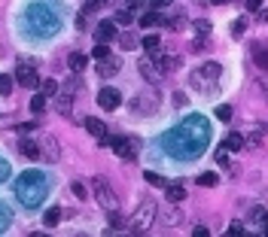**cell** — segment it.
<instances>
[{
	"mask_svg": "<svg viewBox=\"0 0 268 237\" xmlns=\"http://www.w3.org/2000/svg\"><path fill=\"white\" fill-rule=\"evenodd\" d=\"M165 195H168L171 204H183V201H186V189H183V186H171V183H168V186H165Z\"/></svg>",
	"mask_w": 268,
	"mask_h": 237,
	"instance_id": "d6986e66",
	"label": "cell"
},
{
	"mask_svg": "<svg viewBox=\"0 0 268 237\" xmlns=\"http://www.w3.org/2000/svg\"><path fill=\"white\" fill-rule=\"evenodd\" d=\"M43 222H46V228H55V225L61 222V210H58V207H49L46 216H43Z\"/></svg>",
	"mask_w": 268,
	"mask_h": 237,
	"instance_id": "d4e9b609",
	"label": "cell"
},
{
	"mask_svg": "<svg viewBox=\"0 0 268 237\" xmlns=\"http://www.w3.org/2000/svg\"><path fill=\"white\" fill-rule=\"evenodd\" d=\"M40 85H43V94H46V97H55V94L61 91V85H58L55 79H43Z\"/></svg>",
	"mask_w": 268,
	"mask_h": 237,
	"instance_id": "83f0119b",
	"label": "cell"
},
{
	"mask_svg": "<svg viewBox=\"0 0 268 237\" xmlns=\"http://www.w3.org/2000/svg\"><path fill=\"white\" fill-rule=\"evenodd\" d=\"M159 104H162V94H159L156 85H150L146 91L131 97V116H153L159 110Z\"/></svg>",
	"mask_w": 268,
	"mask_h": 237,
	"instance_id": "5b68a950",
	"label": "cell"
},
{
	"mask_svg": "<svg viewBox=\"0 0 268 237\" xmlns=\"http://www.w3.org/2000/svg\"><path fill=\"white\" fill-rule=\"evenodd\" d=\"M119 46H122L125 52H131V49H137V37H131V33H122V37H119Z\"/></svg>",
	"mask_w": 268,
	"mask_h": 237,
	"instance_id": "1f68e13d",
	"label": "cell"
},
{
	"mask_svg": "<svg viewBox=\"0 0 268 237\" xmlns=\"http://www.w3.org/2000/svg\"><path fill=\"white\" fill-rule=\"evenodd\" d=\"M195 30H198L201 37H207V33H211V21H207V18H198V21H195Z\"/></svg>",
	"mask_w": 268,
	"mask_h": 237,
	"instance_id": "74e56055",
	"label": "cell"
},
{
	"mask_svg": "<svg viewBox=\"0 0 268 237\" xmlns=\"http://www.w3.org/2000/svg\"><path fill=\"white\" fill-rule=\"evenodd\" d=\"M247 9H262V0H247Z\"/></svg>",
	"mask_w": 268,
	"mask_h": 237,
	"instance_id": "7dc6e473",
	"label": "cell"
},
{
	"mask_svg": "<svg viewBox=\"0 0 268 237\" xmlns=\"http://www.w3.org/2000/svg\"><path fill=\"white\" fill-rule=\"evenodd\" d=\"M119 104H122V94H119L116 88H101V91H98V107H101V110L113 113V110H119Z\"/></svg>",
	"mask_w": 268,
	"mask_h": 237,
	"instance_id": "ba28073f",
	"label": "cell"
},
{
	"mask_svg": "<svg viewBox=\"0 0 268 237\" xmlns=\"http://www.w3.org/2000/svg\"><path fill=\"white\" fill-rule=\"evenodd\" d=\"M82 125H85V131H92V134L98 137V143H101V146H110V140H107V125H104L101 119L85 116V122H82Z\"/></svg>",
	"mask_w": 268,
	"mask_h": 237,
	"instance_id": "7c38bea8",
	"label": "cell"
},
{
	"mask_svg": "<svg viewBox=\"0 0 268 237\" xmlns=\"http://www.w3.org/2000/svg\"><path fill=\"white\" fill-rule=\"evenodd\" d=\"M21 27L27 30V37L49 40V37L61 27V12H58V6L49 3V0H31V3L24 6Z\"/></svg>",
	"mask_w": 268,
	"mask_h": 237,
	"instance_id": "7a4b0ae2",
	"label": "cell"
},
{
	"mask_svg": "<svg viewBox=\"0 0 268 237\" xmlns=\"http://www.w3.org/2000/svg\"><path fill=\"white\" fill-rule=\"evenodd\" d=\"M207 143H211V122L204 116H186L162 140L165 152H171L174 158H186V161L198 158L207 149Z\"/></svg>",
	"mask_w": 268,
	"mask_h": 237,
	"instance_id": "6da1fadb",
	"label": "cell"
},
{
	"mask_svg": "<svg viewBox=\"0 0 268 237\" xmlns=\"http://www.w3.org/2000/svg\"><path fill=\"white\" fill-rule=\"evenodd\" d=\"M140 73H143V79H146V82H153V85L162 79V70H159V64H156L153 52H150V58H140Z\"/></svg>",
	"mask_w": 268,
	"mask_h": 237,
	"instance_id": "30bf717a",
	"label": "cell"
},
{
	"mask_svg": "<svg viewBox=\"0 0 268 237\" xmlns=\"http://www.w3.org/2000/svg\"><path fill=\"white\" fill-rule=\"evenodd\" d=\"M70 192H73V198H79V201L85 198V186H82V183H73V186H70Z\"/></svg>",
	"mask_w": 268,
	"mask_h": 237,
	"instance_id": "ab89813d",
	"label": "cell"
},
{
	"mask_svg": "<svg viewBox=\"0 0 268 237\" xmlns=\"http://www.w3.org/2000/svg\"><path fill=\"white\" fill-rule=\"evenodd\" d=\"M85 64H88V58H85L82 52H73V55L67 58V67H70L73 73H82V70H85Z\"/></svg>",
	"mask_w": 268,
	"mask_h": 237,
	"instance_id": "ffe728a7",
	"label": "cell"
},
{
	"mask_svg": "<svg viewBox=\"0 0 268 237\" xmlns=\"http://www.w3.org/2000/svg\"><path fill=\"white\" fill-rule=\"evenodd\" d=\"M159 46H162L159 33H146V37H143V49H146V52H159Z\"/></svg>",
	"mask_w": 268,
	"mask_h": 237,
	"instance_id": "4316f807",
	"label": "cell"
},
{
	"mask_svg": "<svg viewBox=\"0 0 268 237\" xmlns=\"http://www.w3.org/2000/svg\"><path fill=\"white\" fill-rule=\"evenodd\" d=\"M159 21H162V15H159L156 9H153V12H143V15H140V27H156Z\"/></svg>",
	"mask_w": 268,
	"mask_h": 237,
	"instance_id": "484cf974",
	"label": "cell"
},
{
	"mask_svg": "<svg viewBox=\"0 0 268 237\" xmlns=\"http://www.w3.org/2000/svg\"><path fill=\"white\" fill-rule=\"evenodd\" d=\"M143 180H146L150 186H159V189H165V186H168V180H165V177H159V174H153V171H146V174H143Z\"/></svg>",
	"mask_w": 268,
	"mask_h": 237,
	"instance_id": "f546056e",
	"label": "cell"
},
{
	"mask_svg": "<svg viewBox=\"0 0 268 237\" xmlns=\"http://www.w3.org/2000/svg\"><path fill=\"white\" fill-rule=\"evenodd\" d=\"M119 67H122V61L110 55V58H104V61H98V76H104V79H107V76H113V73H119Z\"/></svg>",
	"mask_w": 268,
	"mask_h": 237,
	"instance_id": "5bb4252c",
	"label": "cell"
},
{
	"mask_svg": "<svg viewBox=\"0 0 268 237\" xmlns=\"http://www.w3.org/2000/svg\"><path fill=\"white\" fill-rule=\"evenodd\" d=\"M110 146H113V152H116L119 158H125V161L134 158V143H131L128 137H110Z\"/></svg>",
	"mask_w": 268,
	"mask_h": 237,
	"instance_id": "8fae6325",
	"label": "cell"
},
{
	"mask_svg": "<svg viewBox=\"0 0 268 237\" xmlns=\"http://www.w3.org/2000/svg\"><path fill=\"white\" fill-rule=\"evenodd\" d=\"M232 113H235L232 107H220V110H217V119H223V122H229V119H232Z\"/></svg>",
	"mask_w": 268,
	"mask_h": 237,
	"instance_id": "f35d334b",
	"label": "cell"
},
{
	"mask_svg": "<svg viewBox=\"0 0 268 237\" xmlns=\"http://www.w3.org/2000/svg\"><path fill=\"white\" fill-rule=\"evenodd\" d=\"M156 216H159V207H156V201H153V198H143V201H140V207L134 210V216H131L128 228H131L134 234H146V231L153 228Z\"/></svg>",
	"mask_w": 268,
	"mask_h": 237,
	"instance_id": "277c9868",
	"label": "cell"
},
{
	"mask_svg": "<svg viewBox=\"0 0 268 237\" xmlns=\"http://www.w3.org/2000/svg\"><path fill=\"white\" fill-rule=\"evenodd\" d=\"M220 73H223V67H220L217 61H207V64L201 67V76H204V79H211V82H214V79H220Z\"/></svg>",
	"mask_w": 268,
	"mask_h": 237,
	"instance_id": "44dd1931",
	"label": "cell"
},
{
	"mask_svg": "<svg viewBox=\"0 0 268 237\" xmlns=\"http://www.w3.org/2000/svg\"><path fill=\"white\" fill-rule=\"evenodd\" d=\"M189 82H192V88H195V91H198V94H217V85H207V82H211V79H207V82H204V76H201V70H195V73H192V79H189Z\"/></svg>",
	"mask_w": 268,
	"mask_h": 237,
	"instance_id": "2e32d148",
	"label": "cell"
},
{
	"mask_svg": "<svg viewBox=\"0 0 268 237\" xmlns=\"http://www.w3.org/2000/svg\"><path fill=\"white\" fill-rule=\"evenodd\" d=\"M92 189H95V198H98V204L110 213V210H119V195L110 189V183L104 180V177H95L92 180Z\"/></svg>",
	"mask_w": 268,
	"mask_h": 237,
	"instance_id": "8992f818",
	"label": "cell"
},
{
	"mask_svg": "<svg viewBox=\"0 0 268 237\" xmlns=\"http://www.w3.org/2000/svg\"><path fill=\"white\" fill-rule=\"evenodd\" d=\"M174 0H153V9H165V6H171Z\"/></svg>",
	"mask_w": 268,
	"mask_h": 237,
	"instance_id": "f6af8a7d",
	"label": "cell"
},
{
	"mask_svg": "<svg viewBox=\"0 0 268 237\" xmlns=\"http://www.w3.org/2000/svg\"><path fill=\"white\" fill-rule=\"evenodd\" d=\"M0 94H3V97L12 94V76H9V73H0Z\"/></svg>",
	"mask_w": 268,
	"mask_h": 237,
	"instance_id": "4dcf8cb0",
	"label": "cell"
},
{
	"mask_svg": "<svg viewBox=\"0 0 268 237\" xmlns=\"http://www.w3.org/2000/svg\"><path fill=\"white\" fill-rule=\"evenodd\" d=\"M250 55H253V61H256L259 70H268V43H253Z\"/></svg>",
	"mask_w": 268,
	"mask_h": 237,
	"instance_id": "9a60e30c",
	"label": "cell"
},
{
	"mask_svg": "<svg viewBox=\"0 0 268 237\" xmlns=\"http://www.w3.org/2000/svg\"><path fill=\"white\" fill-rule=\"evenodd\" d=\"M223 146H226V149H232V152H238V149L244 146V137H241V134H229Z\"/></svg>",
	"mask_w": 268,
	"mask_h": 237,
	"instance_id": "f1b7e54d",
	"label": "cell"
},
{
	"mask_svg": "<svg viewBox=\"0 0 268 237\" xmlns=\"http://www.w3.org/2000/svg\"><path fill=\"white\" fill-rule=\"evenodd\" d=\"M79 88H82V82H79V73H73L70 79H64V82H61V91H67V94H76Z\"/></svg>",
	"mask_w": 268,
	"mask_h": 237,
	"instance_id": "7402d4cb",
	"label": "cell"
},
{
	"mask_svg": "<svg viewBox=\"0 0 268 237\" xmlns=\"http://www.w3.org/2000/svg\"><path fill=\"white\" fill-rule=\"evenodd\" d=\"M131 21H134L131 9H119V12H116V24H131Z\"/></svg>",
	"mask_w": 268,
	"mask_h": 237,
	"instance_id": "d590c367",
	"label": "cell"
},
{
	"mask_svg": "<svg viewBox=\"0 0 268 237\" xmlns=\"http://www.w3.org/2000/svg\"><path fill=\"white\" fill-rule=\"evenodd\" d=\"M192 234H195V237H204V234H207V228H204V225H195V228H192Z\"/></svg>",
	"mask_w": 268,
	"mask_h": 237,
	"instance_id": "bcb514c9",
	"label": "cell"
},
{
	"mask_svg": "<svg viewBox=\"0 0 268 237\" xmlns=\"http://www.w3.org/2000/svg\"><path fill=\"white\" fill-rule=\"evenodd\" d=\"M174 107H186V94H183V91L174 94Z\"/></svg>",
	"mask_w": 268,
	"mask_h": 237,
	"instance_id": "7bdbcfd3",
	"label": "cell"
},
{
	"mask_svg": "<svg viewBox=\"0 0 268 237\" xmlns=\"http://www.w3.org/2000/svg\"><path fill=\"white\" fill-rule=\"evenodd\" d=\"M217 161H220L223 167L229 164V149H226V146H223V149H217Z\"/></svg>",
	"mask_w": 268,
	"mask_h": 237,
	"instance_id": "60d3db41",
	"label": "cell"
},
{
	"mask_svg": "<svg viewBox=\"0 0 268 237\" xmlns=\"http://www.w3.org/2000/svg\"><path fill=\"white\" fill-rule=\"evenodd\" d=\"M21 155H24V158H31V161H34V158H40V143H37V140H31V137H24V140H21Z\"/></svg>",
	"mask_w": 268,
	"mask_h": 237,
	"instance_id": "ac0fdd59",
	"label": "cell"
},
{
	"mask_svg": "<svg viewBox=\"0 0 268 237\" xmlns=\"http://www.w3.org/2000/svg\"><path fill=\"white\" fill-rule=\"evenodd\" d=\"M6 177H9V164H6V161H3V158H0V183H3V180H6Z\"/></svg>",
	"mask_w": 268,
	"mask_h": 237,
	"instance_id": "ee69618b",
	"label": "cell"
},
{
	"mask_svg": "<svg viewBox=\"0 0 268 237\" xmlns=\"http://www.w3.org/2000/svg\"><path fill=\"white\" fill-rule=\"evenodd\" d=\"M40 158H46V161H58L61 158V146H58V140L52 134L40 140Z\"/></svg>",
	"mask_w": 268,
	"mask_h": 237,
	"instance_id": "9c48e42d",
	"label": "cell"
},
{
	"mask_svg": "<svg viewBox=\"0 0 268 237\" xmlns=\"http://www.w3.org/2000/svg\"><path fill=\"white\" fill-rule=\"evenodd\" d=\"M128 6H143V0H128Z\"/></svg>",
	"mask_w": 268,
	"mask_h": 237,
	"instance_id": "c3c4849f",
	"label": "cell"
},
{
	"mask_svg": "<svg viewBox=\"0 0 268 237\" xmlns=\"http://www.w3.org/2000/svg\"><path fill=\"white\" fill-rule=\"evenodd\" d=\"M214 3H217V6H223V3H229V0H214Z\"/></svg>",
	"mask_w": 268,
	"mask_h": 237,
	"instance_id": "681fc988",
	"label": "cell"
},
{
	"mask_svg": "<svg viewBox=\"0 0 268 237\" xmlns=\"http://www.w3.org/2000/svg\"><path fill=\"white\" fill-rule=\"evenodd\" d=\"M55 97H58V113H61V116H70V113H73V94L58 91Z\"/></svg>",
	"mask_w": 268,
	"mask_h": 237,
	"instance_id": "e0dca14e",
	"label": "cell"
},
{
	"mask_svg": "<svg viewBox=\"0 0 268 237\" xmlns=\"http://www.w3.org/2000/svg\"><path fill=\"white\" fill-rule=\"evenodd\" d=\"M95 40L98 43H113L116 40V21H101L95 27Z\"/></svg>",
	"mask_w": 268,
	"mask_h": 237,
	"instance_id": "4fadbf2b",
	"label": "cell"
},
{
	"mask_svg": "<svg viewBox=\"0 0 268 237\" xmlns=\"http://www.w3.org/2000/svg\"><path fill=\"white\" fill-rule=\"evenodd\" d=\"M27 107H31V113H34V116H40V113L46 110V94H43V91H40V94H34Z\"/></svg>",
	"mask_w": 268,
	"mask_h": 237,
	"instance_id": "603a6c76",
	"label": "cell"
},
{
	"mask_svg": "<svg viewBox=\"0 0 268 237\" xmlns=\"http://www.w3.org/2000/svg\"><path fill=\"white\" fill-rule=\"evenodd\" d=\"M92 58H98V61L110 58V46H107V43H98V46H95V52H92Z\"/></svg>",
	"mask_w": 268,
	"mask_h": 237,
	"instance_id": "836d02e7",
	"label": "cell"
},
{
	"mask_svg": "<svg viewBox=\"0 0 268 237\" xmlns=\"http://www.w3.org/2000/svg\"><path fill=\"white\" fill-rule=\"evenodd\" d=\"M247 30V18H235V24H232V37H241Z\"/></svg>",
	"mask_w": 268,
	"mask_h": 237,
	"instance_id": "8d00e7d4",
	"label": "cell"
},
{
	"mask_svg": "<svg viewBox=\"0 0 268 237\" xmlns=\"http://www.w3.org/2000/svg\"><path fill=\"white\" fill-rule=\"evenodd\" d=\"M217 183H220L217 174H201V177H198V186H204V189H214Z\"/></svg>",
	"mask_w": 268,
	"mask_h": 237,
	"instance_id": "e575fe53",
	"label": "cell"
},
{
	"mask_svg": "<svg viewBox=\"0 0 268 237\" xmlns=\"http://www.w3.org/2000/svg\"><path fill=\"white\" fill-rule=\"evenodd\" d=\"M162 222H168V225L180 222V210H177V204H171V201H168V210L162 213Z\"/></svg>",
	"mask_w": 268,
	"mask_h": 237,
	"instance_id": "cb8c5ba5",
	"label": "cell"
},
{
	"mask_svg": "<svg viewBox=\"0 0 268 237\" xmlns=\"http://www.w3.org/2000/svg\"><path fill=\"white\" fill-rule=\"evenodd\" d=\"M52 192V183L43 171H24L18 180H15V198L27 207V210H37Z\"/></svg>",
	"mask_w": 268,
	"mask_h": 237,
	"instance_id": "3957f363",
	"label": "cell"
},
{
	"mask_svg": "<svg viewBox=\"0 0 268 237\" xmlns=\"http://www.w3.org/2000/svg\"><path fill=\"white\" fill-rule=\"evenodd\" d=\"M232 234L241 237V234H244V225H241V222H232V228H229V237H232Z\"/></svg>",
	"mask_w": 268,
	"mask_h": 237,
	"instance_id": "b9f144b4",
	"label": "cell"
},
{
	"mask_svg": "<svg viewBox=\"0 0 268 237\" xmlns=\"http://www.w3.org/2000/svg\"><path fill=\"white\" fill-rule=\"evenodd\" d=\"M9 222H12V213H9V207H6V204H0V231H6V228H9Z\"/></svg>",
	"mask_w": 268,
	"mask_h": 237,
	"instance_id": "d6a6232c",
	"label": "cell"
},
{
	"mask_svg": "<svg viewBox=\"0 0 268 237\" xmlns=\"http://www.w3.org/2000/svg\"><path fill=\"white\" fill-rule=\"evenodd\" d=\"M15 82L18 85H24V88H37V64L31 61V58H18V64H15Z\"/></svg>",
	"mask_w": 268,
	"mask_h": 237,
	"instance_id": "52a82bcc",
	"label": "cell"
}]
</instances>
